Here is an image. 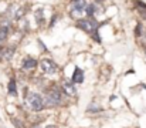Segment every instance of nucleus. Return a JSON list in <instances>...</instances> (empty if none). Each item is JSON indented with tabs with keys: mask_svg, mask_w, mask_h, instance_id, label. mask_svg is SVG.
<instances>
[{
	"mask_svg": "<svg viewBox=\"0 0 146 128\" xmlns=\"http://www.w3.org/2000/svg\"><path fill=\"white\" fill-rule=\"evenodd\" d=\"M43 98H44V105H46V107L58 105V104H61V101H62L61 90H58L57 87H52V88H50L48 91L46 92V95H44Z\"/></svg>",
	"mask_w": 146,
	"mask_h": 128,
	"instance_id": "f257e3e1",
	"label": "nucleus"
},
{
	"mask_svg": "<svg viewBox=\"0 0 146 128\" xmlns=\"http://www.w3.org/2000/svg\"><path fill=\"white\" fill-rule=\"evenodd\" d=\"M26 104L33 111H41L43 108H46L44 98L40 94H37V92H29L27 94V98H26Z\"/></svg>",
	"mask_w": 146,
	"mask_h": 128,
	"instance_id": "f03ea898",
	"label": "nucleus"
},
{
	"mask_svg": "<svg viewBox=\"0 0 146 128\" xmlns=\"http://www.w3.org/2000/svg\"><path fill=\"white\" fill-rule=\"evenodd\" d=\"M77 27L78 29H81L82 31H85V33H88V34H95L98 33V23L92 19V17H87V19H80V20H77Z\"/></svg>",
	"mask_w": 146,
	"mask_h": 128,
	"instance_id": "7ed1b4c3",
	"label": "nucleus"
},
{
	"mask_svg": "<svg viewBox=\"0 0 146 128\" xmlns=\"http://www.w3.org/2000/svg\"><path fill=\"white\" fill-rule=\"evenodd\" d=\"M40 67H41L43 73H46V74H54L57 71V64L50 58H43L40 61Z\"/></svg>",
	"mask_w": 146,
	"mask_h": 128,
	"instance_id": "20e7f679",
	"label": "nucleus"
},
{
	"mask_svg": "<svg viewBox=\"0 0 146 128\" xmlns=\"http://www.w3.org/2000/svg\"><path fill=\"white\" fill-rule=\"evenodd\" d=\"M37 64H38V63H37L36 58H33V57H24L21 67H23V70H26V71H31V70H34V68L37 67Z\"/></svg>",
	"mask_w": 146,
	"mask_h": 128,
	"instance_id": "39448f33",
	"label": "nucleus"
},
{
	"mask_svg": "<svg viewBox=\"0 0 146 128\" xmlns=\"http://www.w3.org/2000/svg\"><path fill=\"white\" fill-rule=\"evenodd\" d=\"M61 91H62V92H65V94H68V95H74V94H75V87H74V83L65 78V80L62 81V90H61Z\"/></svg>",
	"mask_w": 146,
	"mask_h": 128,
	"instance_id": "423d86ee",
	"label": "nucleus"
},
{
	"mask_svg": "<svg viewBox=\"0 0 146 128\" xmlns=\"http://www.w3.org/2000/svg\"><path fill=\"white\" fill-rule=\"evenodd\" d=\"M87 7V1L85 0H72V11L77 13H82Z\"/></svg>",
	"mask_w": 146,
	"mask_h": 128,
	"instance_id": "0eeeda50",
	"label": "nucleus"
},
{
	"mask_svg": "<svg viewBox=\"0 0 146 128\" xmlns=\"http://www.w3.org/2000/svg\"><path fill=\"white\" fill-rule=\"evenodd\" d=\"M72 83H77V84H81L82 81H84V71L81 70V68H75V71H74V74H72Z\"/></svg>",
	"mask_w": 146,
	"mask_h": 128,
	"instance_id": "6e6552de",
	"label": "nucleus"
},
{
	"mask_svg": "<svg viewBox=\"0 0 146 128\" xmlns=\"http://www.w3.org/2000/svg\"><path fill=\"white\" fill-rule=\"evenodd\" d=\"M14 51H16V47H14V46L4 47V48H1V57H3V58H6V60H10V58L13 57Z\"/></svg>",
	"mask_w": 146,
	"mask_h": 128,
	"instance_id": "1a4fd4ad",
	"label": "nucleus"
},
{
	"mask_svg": "<svg viewBox=\"0 0 146 128\" xmlns=\"http://www.w3.org/2000/svg\"><path fill=\"white\" fill-rule=\"evenodd\" d=\"M9 33H10L9 27L0 26V44H1V43H4L6 40H7V37H9Z\"/></svg>",
	"mask_w": 146,
	"mask_h": 128,
	"instance_id": "9d476101",
	"label": "nucleus"
},
{
	"mask_svg": "<svg viewBox=\"0 0 146 128\" xmlns=\"http://www.w3.org/2000/svg\"><path fill=\"white\" fill-rule=\"evenodd\" d=\"M7 90H9V94H10V95H17V85H16V80H14V78H11V80L9 81Z\"/></svg>",
	"mask_w": 146,
	"mask_h": 128,
	"instance_id": "9b49d317",
	"label": "nucleus"
},
{
	"mask_svg": "<svg viewBox=\"0 0 146 128\" xmlns=\"http://www.w3.org/2000/svg\"><path fill=\"white\" fill-rule=\"evenodd\" d=\"M84 11H85L87 17H94V14H95V4H94V3L87 4V7H85Z\"/></svg>",
	"mask_w": 146,
	"mask_h": 128,
	"instance_id": "f8f14e48",
	"label": "nucleus"
},
{
	"mask_svg": "<svg viewBox=\"0 0 146 128\" xmlns=\"http://www.w3.org/2000/svg\"><path fill=\"white\" fill-rule=\"evenodd\" d=\"M135 3H136V6H138V9H139L141 16H142V17L146 20V4H145V3H142L141 0H135Z\"/></svg>",
	"mask_w": 146,
	"mask_h": 128,
	"instance_id": "ddd939ff",
	"label": "nucleus"
},
{
	"mask_svg": "<svg viewBox=\"0 0 146 128\" xmlns=\"http://www.w3.org/2000/svg\"><path fill=\"white\" fill-rule=\"evenodd\" d=\"M34 16H36V20H37V23H38V24H41V23H44V13H43V10H41V9H38V10H36V13H34Z\"/></svg>",
	"mask_w": 146,
	"mask_h": 128,
	"instance_id": "4468645a",
	"label": "nucleus"
},
{
	"mask_svg": "<svg viewBox=\"0 0 146 128\" xmlns=\"http://www.w3.org/2000/svg\"><path fill=\"white\" fill-rule=\"evenodd\" d=\"M135 34H136V37H141L143 33H142V23H139L138 26H136V29H135Z\"/></svg>",
	"mask_w": 146,
	"mask_h": 128,
	"instance_id": "2eb2a0df",
	"label": "nucleus"
},
{
	"mask_svg": "<svg viewBox=\"0 0 146 128\" xmlns=\"http://www.w3.org/2000/svg\"><path fill=\"white\" fill-rule=\"evenodd\" d=\"M101 110V105H98L97 103H92L90 107H88V111H99Z\"/></svg>",
	"mask_w": 146,
	"mask_h": 128,
	"instance_id": "dca6fc26",
	"label": "nucleus"
},
{
	"mask_svg": "<svg viewBox=\"0 0 146 128\" xmlns=\"http://www.w3.org/2000/svg\"><path fill=\"white\" fill-rule=\"evenodd\" d=\"M46 128H57V125H54V124H48Z\"/></svg>",
	"mask_w": 146,
	"mask_h": 128,
	"instance_id": "f3484780",
	"label": "nucleus"
},
{
	"mask_svg": "<svg viewBox=\"0 0 146 128\" xmlns=\"http://www.w3.org/2000/svg\"><path fill=\"white\" fill-rule=\"evenodd\" d=\"M31 128H40V127H38V125H33Z\"/></svg>",
	"mask_w": 146,
	"mask_h": 128,
	"instance_id": "a211bd4d",
	"label": "nucleus"
}]
</instances>
